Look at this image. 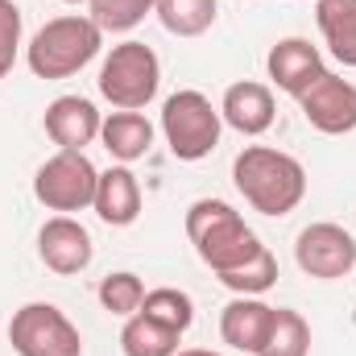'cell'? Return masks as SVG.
Instances as JSON below:
<instances>
[{"label": "cell", "instance_id": "6da1fadb", "mask_svg": "<svg viewBox=\"0 0 356 356\" xmlns=\"http://www.w3.org/2000/svg\"><path fill=\"white\" fill-rule=\"evenodd\" d=\"M232 182L253 211L269 220L290 216L307 195V170L294 154L273 145H245L232 162Z\"/></svg>", "mask_w": 356, "mask_h": 356}, {"label": "cell", "instance_id": "7a4b0ae2", "mask_svg": "<svg viewBox=\"0 0 356 356\" xmlns=\"http://www.w3.org/2000/svg\"><path fill=\"white\" fill-rule=\"evenodd\" d=\"M186 236L199 253V261L211 273H228L241 269L261 253L257 232L245 224V216L224 203V199H195L186 207Z\"/></svg>", "mask_w": 356, "mask_h": 356}, {"label": "cell", "instance_id": "3957f363", "mask_svg": "<svg viewBox=\"0 0 356 356\" xmlns=\"http://www.w3.org/2000/svg\"><path fill=\"white\" fill-rule=\"evenodd\" d=\"M99 50H104V29L83 13H67V17L46 21L29 38L25 63L38 79H71L88 63H95Z\"/></svg>", "mask_w": 356, "mask_h": 356}, {"label": "cell", "instance_id": "277c9868", "mask_svg": "<svg viewBox=\"0 0 356 356\" xmlns=\"http://www.w3.org/2000/svg\"><path fill=\"white\" fill-rule=\"evenodd\" d=\"M95 88L116 112H141L162 88V63H158L154 46L133 42V38L112 46L99 63Z\"/></svg>", "mask_w": 356, "mask_h": 356}, {"label": "cell", "instance_id": "5b68a950", "mask_svg": "<svg viewBox=\"0 0 356 356\" xmlns=\"http://www.w3.org/2000/svg\"><path fill=\"white\" fill-rule=\"evenodd\" d=\"M220 133L224 116L203 91L182 88L162 104V137L178 162H203L220 145Z\"/></svg>", "mask_w": 356, "mask_h": 356}, {"label": "cell", "instance_id": "8992f818", "mask_svg": "<svg viewBox=\"0 0 356 356\" xmlns=\"http://www.w3.org/2000/svg\"><path fill=\"white\" fill-rule=\"evenodd\" d=\"M8 344L17 356H83V336L54 302H25L8 319Z\"/></svg>", "mask_w": 356, "mask_h": 356}, {"label": "cell", "instance_id": "52a82bcc", "mask_svg": "<svg viewBox=\"0 0 356 356\" xmlns=\"http://www.w3.org/2000/svg\"><path fill=\"white\" fill-rule=\"evenodd\" d=\"M95 182L99 170L91 166L88 154H75V149H58L54 158H46L33 175V199L54 211V216H71V211H83L95 199Z\"/></svg>", "mask_w": 356, "mask_h": 356}, {"label": "cell", "instance_id": "ba28073f", "mask_svg": "<svg viewBox=\"0 0 356 356\" xmlns=\"http://www.w3.org/2000/svg\"><path fill=\"white\" fill-rule=\"evenodd\" d=\"M294 261L315 282H340L356 266V236L332 220L307 224L294 241Z\"/></svg>", "mask_w": 356, "mask_h": 356}, {"label": "cell", "instance_id": "9c48e42d", "mask_svg": "<svg viewBox=\"0 0 356 356\" xmlns=\"http://www.w3.org/2000/svg\"><path fill=\"white\" fill-rule=\"evenodd\" d=\"M298 108L307 124L323 137H344L356 129V88L336 71H323L311 88L298 95Z\"/></svg>", "mask_w": 356, "mask_h": 356}, {"label": "cell", "instance_id": "30bf717a", "mask_svg": "<svg viewBox=\"0 0 356 356\" xmlns=\"http://www.w3.org/2000/svg\"><path fill=\"white\" fill-rule=\"evenodd\" d=\"M38 257L42 266L58 277H75L91 266L95 257V245H91V232L75 220V216H50L42 228H38Z\"/></svg>", "mask_w": 356, "mask_h": 356}, {"label": "cell", "instance_id": "8fae6325", "mask_svg": "<svg viewBox=\"0 0 356 356\" xmlns=\"http://www.w3.org/2000/svg\"><path fill=\"white\" fill-rule=\"evenodd\" d=\"M273 319H277V307H269L261 298H249V294H236L220 311V340L236 353L261 356L269 336H273Z\"/></svg>", "mask_w": 356, "mask_h": 356}, {"label": "cell", "instance_id": "7c38bea8", "mask_svg": "<svg viewBox=\"0 0 356 356\" xmlns=\"http://www.w3.org/2000/svg\"><path fill=\"white\" fill-rule=\"evenodd\" d=\"M99 124H104L99 108L91 99H83V95H58V99H50V108L42 116L46 137L58 149H75V154H83L91 141L99 137Z\"/></svg>", "mask_w": 356, "mask_h": 356}, {"label": "cell", "instance_id": "4fadbf2b", "mask_svg": "<svg viewBox=\"0 0 356 356\" xmlns=\"http://www.w3.org/2000/svg\"><path fill=\"white\" fill-rule=\"evenodd\" d=\"M266 71H269V79L286 91V95H294V99H298V95L311 88L327 67H323L319 46H311L307 38H282V42L266 54Z\"/></svg>", "mask_w": 356, "mask_h": 356}, {"label": "cell", "instance_id": "5bb4252c", "mask_svg": "<svg viewBox=\"0 0 356 356\" xmlns=\"http://www.w3.org/2000/svg\"><path fill=\"white\" fill-rule=\"evenodd\" d=\"M220 116L228 129H236L241 137H261L273 129V116H277V104H273V91L257 79H241L224 91L220 99Z\"/></svg>", "mask_w": 356, "mask_h": 356}, {"label": "cell", "instance_id": "9a60e30c", "mask_svg": "<svg viewBox=\"0 0 356 356\" xmlns=\"http://www.w3.org/2000/svg\"><path fill=\"white\" fill-rule=\"evenodd\" d=\"M91 211H95L108 228H129V224H137V216H141V182H137V175H133L129 166H108V170H99Z\"/></svg>", "mask_w": 356, "mask_h": 356}, {"label": "cell", "instance_id": "2e32d148", "mask_svg": "<svg viewBox=\"0 0 356 356\" xmlns=\"http://www.w3.org/2000/svg\"><path fill=\"white\" fill-rule=\"evenodd\" d=\"M99 141L120 166H129L154 149V124L141 112H108L99 124Z\"/></svg>", "mask_w": 356, "mask_h": 356}, {"label": "cell", "instance_id": "e0dca14e", "mask_svg": "<svg viewBox=\"0 0 356 356\" xmlns=\"http://www.w3.org/2000/svg\"><path fill=\"white\" fill-rule=\"evenodd\" d=\"M319 33L344 67H356V0H315Z\"/></svg>", "mask_w": 356, "mask_h": 356}, {"label": "cell", "instance_id": "ac0fdd59", "mask_svg": "<svg viewBox=\"0 0 356 356\" xmlns=\"http://www.w3.org/2000/svg\"><path fill=\"white\" fill-rule=\"evenodd\" d=\"M178 340H182V332L149 319L145 311L129 315L124 327H120V353L124 356H175Z\"/></svg>", "mask_w": 356, "mask_h": 356}, {"label": "cell", "instance_id": "d6986e66", "mask_svg": "<svg viewBox=\"0 0 356 356\" xmlns=\"http://www.w3.org/2000/svg\"><path fill=\"white\" fill-rule=\"evenodd\" d=\"M220 17V0H158V21L175 38H203Z\"/></svg>", "mask_w": 356, "mask_h": 356}, {"label": "cell", "instance_id": "ffe728a7", "mask_svg": "<svg viewBox=\"0 0 356 356\" xmlns=\"http://www.w3.org/2000/svg\"><path fill=\"white\" fill-rule=\"evenodd\" d=\"M149 13H158V0H88V17L104 33H133Z\"/></svg>", "mask_w": 356, "mask_h": 356}, {"label": "cell", "instance_id": "44dd1931", "mask_svg": "<svg viewBox=\"0 0 356 356\" xmlns=\"http://www.w3.org/2000/svg\"><path fill=\"white\" fill-rule=\"evenodd\" d=\"M99 307L108 311V315H116V319H129V315H137L141 311V302H145V282L137 277V273H129V269H120V273H108L104 282H99Z\"/></svg>", "mask_w": 356, "mask_h": 356}, {"label": "cell", "instance_id": "7402d4cb", "mask_svg": "<svg viewBox=\"0 0 356 356\" xmlns=\"http://www.w3.org/2000/svg\"><path fill=\"white\" fill-rule=\"evenodd\" d=\"M220 286H228L232 294H249V298H261L269 286H277V257L261 245V253L253 261H245L241 269H228V273H216Z\"/></svg>", "mask_w": 356, "mask_h": 356}, {"label": "cell", "instance_id": "603a6c76", "mask_svg": "<svg viewBox=\"0 0 356 356\" xmlns=\"http://www.w3.org/2000/svg\"><path fill=\"white\" fill-rule=\"evenodd\" d=\"M141 311H145L149 319H158V323L175 327V332H186V327L195 323V302H191V294H186V290H178V286H158V290H145Z\"/></svg>", "mask_w": 356, "mask_h": 356}, {"label": "cell", "instance_id": "cb8c5ba5", "mask_svg": "<svg viewBox=\"0 0 356 356\" xmlns=\"http://www.w3.org/2000/svg\"><path fill=\"white\" fill-rule=\"evenodd\" d=\"M307 353H311V327H307V319L298 311H290V307H277L273 336H269L261 356H307Z\"/></svg>", "mask_w": 356, "mask_h": 356}, {"label": "cell", "instance_id": "d4e9b609", "mask_svg": "<svg viewBox=\"0 0 356 356\" xmlns=\"http://www.w3.org/2000/svg\"><path fill=\"white\" fill-rule=\"evenodd\" d=\"M17 54H21V8L13 0H0V79H8Z\"/></svg>", "mask_w": 356, "mask_h": 356}, {"label": "cell", "instance_id": "484cf974", "mask_svg": "<svg viewBox=\"0 0 356 356\" xmlns=\"http://www.w3.org/2000/svg\"><path fill=\"white\" fill-rule=\"evenodd\" d=\"M175 356H224V353H211V348H178Z\"/></svg>", "mask_w": 356, "mask_h": 356}, {"label": "cell", "instance_id": "4316f807", "mask_svg": "<svg viewBox=\"0 0 356 356\" xmlns=\"http://www.w3.org/2000/svg\"><path fill=\"white\" fill-rule=\"evenodd\" d=\"M63 4H88V0H63Z\"/></svg>", "mask_w": 356, "mask_h": 356}]
</instances>
